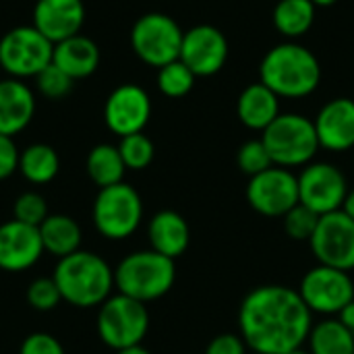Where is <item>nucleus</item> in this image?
I'll return each instance as SVG.
<instances>
[{"label":"nucleus","instance_id":"1","mask_svg":"<svg viewBox=\"0 0 354 354\" xmlns=\"http://www.w3.org/2000/svg\"><path fill=\"white\" fill-rule=\"evenodd\" d=\"M313 313L299 290L282 284L253 288L239 307V334L251 353L290 354L305 346Z\"/></svg>","mask_w":354,"mask_h":354},{"label":"nucleus","instance_id":"2","mask_svg":"<svg viewBox=\"0 0 354 354\" xmlns=\"http://www.w3.org/2000/svg\"><path fill=\"white\" fill-rule=\"evenodd\" d=\"M52 278L62 295V301L77 309L100 307L112 297L114 288V270L110 263L104 257L83 249L58 259Z\"/></svg>","mask_w":354,"mask_h":354},{"label":"nucleus","instance_id":"3","mask_svg":"<svg viewBox=\"0 0 354 354\" xmlns=\"http://www.w3.org/2000/svg\"><path fill=\"white\" fill-rule=\"evenodd\" d=\"M261 83L278 97L311 95L322 81V64L317 56L301 44L286 41L272 48L259 66Z\"/></svg>","mask_w":354,"mask_h":354},{"label":"nucleus","instance_id":"4","mask_svg":"<svg viewBox=\"0 0 354 354\" xmlns=\"http://www.w3.org/2000/svg\"><path fill=\"white\" fill-rule=\"evenodd\" d=\"M174 280V259L160 255L153 249L129 253L114 270V288L145 305L166 297L172 290Z\"/></svg>","mask_w":354,"mask_h":354},{"label":"nucleus","instance_id":"5","mask_svg":"<svg viewBox=\"0 0 354 354\" xmlns=\"http://www.w3.org/2000/svg\"><path fill=\"white\" fill-rule=\"evenodd\" d=\"M261 141L274 166L288 170L311 164L319 151V139L313 120L295 112L280 114L261 133Z\"/></svg>","mask_w":354,"mask_h":354},{"label":"nucleus","instance_id":"6","mask_svg":"<svg viewBox=\"0 0 354 354\" xmlns=\"http://www.w3.org/2000/svg\"><path fill=\"white\" fill-rule=\"evenodd\" d=\"M91 220L95 230L108 241H124L137 232L143 222V201L129 183L100 189L93 201Z\"/></svg>","mask_w":354,"mask_h":354},{"label":"nucleus","instance_id":"7","mask_svg":"<svg viewBox=\"0 0 354 354\" xmlns=\"http://www.w3.org/2000/svg\"><path fill=\"white\" fill-rule=\"evenodd\" d=\"M149 332L147 305L127 295H112L100 305L97 311V334L112 351L137 346Z\"/></svg>","mask_w":354,"mask_h":354},{"label":"nucleus","instance_id":"8","mask_svg":"<svg viewBox=\"0 0 354 354\" xmlns=\"http://www.w3.org/2000/svg\"><path fill=\"white\" fill-rule=\"evenodd\" d=\"M185 31L164 12H147L139 17L131 29V48L139 60L153 68L178 60Z\"/></svg>","mask_w":354,"mask_h":354},{"label":"nucleus","instance_id":"9","mask_svg":"<svg viewBox=\"0 0 354 354\" xmlns=\"http://www.w3.org/2000/svg\"><path fill=\"white\" fill-rule=\"evenodd\" d=\"M54 44L33 25H19L0 37V68L12 79L37 77L52 62Z\"/></svg>","mask_w":354,"mask_h":354},{"label":"nucleus","instance_id":"10","mask_svg":"<svg viewBox=\"0 0 354 354\" xmlns=\"http://www.w3.org/2000/svg\"><path fill=\"white\" fill-rule=\"evenodd\" d=\"M299 295L313 315L336 317L354 301V280L351 272L317 263L303 276Z\"/></svg>","mask_w":354,"mask_h":354},{"label":"nucleus","instance_id":"11","mask_svg":"<svg viewBox=\"0 0 354 354\" xmlns=\"http://www.w3.org/2000/svg\"><path fill=\"white\" fill-rule=\"evenodd\" d=\"M299 178V203L326 216L342 209L348 195V180L344 172L330 162H311L303 166Z\"/></svg>","mask_w":354,"mask_h":354},{"label":"nucleus","instance_id":"12","mask_svg":"<svg viewBox=\"0 0 354 354\" xmlns=\"http://www.w3.org/2000/svg\"><path fill=\"white\" fill-rule=\"evenodd\" d=\"M247 203L266 218H284L299 205V178L288 168L272 166L249 178Z\"/></svg>","mask_w":354,"mask_h":354},{"label":"nucleus","instance_id":"13","mask_svg":"<svg viewBox=\"0 0 354 354\" xmlns=\"http://www.w3.org/2000/svg\"><path fill=\"white\" fill-rule=\"evenodd\" d=\"M311 253L319 266L342 272L354 270V220L342 209L319 218L315 234L309 241Z\"/></svg>","mask_w":354,"mask_h":354},{"label":"nucleus","instance_id":"14","mask_svg":"<svg viewBox=\"0 0 354 354\" xmlns=\"http://www.w3.org/2000/svg\"><path fill=\"white\" fill-rule=\"evenodd\" d=\"M149 118H151L149 93L135 83L118 85L104 104V122L118 137L143 133Z\"/></svg>","mask_w":354,"mask_h":354},{"label":"nucleus","instance_id":"15","mask_svg":"<svg viewBox=\"0 0 354 354\" xmlns=\"http://www.w3.org/2000/svg\"><path fill=\"white\" fill-rule=\"evenodd\" d=\"M228 58L226 35L214 25H195L183 35L180 56L195 77H212L220 73Z\"/></svg>","mask_w":354,"mask_h":354},{"label":"nucleus","instance_id":"16","mask_svg":"<svg viewBox=\"0 0 354 354\" xmlns=\"http://www.w3.org/2000/svg\"><path fill=\"white\" fill-rule=\"evenodd\" d=\"M44 253L39 228L17 220L0 224V270L25 272L33 268Z\"/></svg>","mask_w":354,"mask_h":354},{"label":"nucleus","instance_id":"17","mask_svg":"<svg viewBox=\"0 0 354 354\" xmlns=\"http://www.w3.org/2000/svg\"><path fill=\"white\" fill-rule=\"evenodd\" d=\"M83 23H85L83 0H37L33 6L31 25L52 44H58L66 37L81 33Z\"/></svg>","mask_w":354,"mask_h":354},{"label":"nucleus","instance_id":"18","mask_svg":"<svg viewBox=\"0 0 354 354\" xmlns=\"http://www.w3.org/2000/svg\"><path fill=\"white\" fill-rule=\"evenodd\" d=\"M319 147L328 151L354 149V100L336 97L330 100L313 120Z\"/></svg>","mask_w":354,"mask_h":354},{"label":"nucleus","instance_id":"19","mask_svg":"<svg viewBox=\"0 0 354 354\" xmlns=\"http://www.w3.org/2000/svg\"><path fill=\"white\" fill-rule=\"evenodd\" d=\"M35 114V95L21 79H0V135L15 137L29 127Z\"/></svg>","mask_w":354,"mask_h":354},{"label":"nucleus","instance_id":"20","mask_svg":"<svg viewBox=\"0 0 354 354\" xmlns=\"http://www.w3.org/2000/svg\"><path fill=\"white\" fill-rule=\"evenodd\" d=\"M149 249L170 259H178L191 245V228L189 222L172 209H162L151 216L147 224Z\"/></svg>","mask_w":354,"mask_h":354},{"label":"nucleus","instance_id":"21","mask_svg":"<svg viewBox=\"0 0 354 354\" xmlns=\"http://www.w3.org/2000/svg\"><path fill=\"white\" fill-rule=\"evenodd\" d=\"M52 62L60 71H64L73 81L85 79L91 77L100 66V48L91 37L77 33L54 44Z\"/></svg>","mask_w":354,"mask_h":354},{"label":"nucleus","instance_id":"22","mask_svg":"<svg viewBox=\"0 0 354 354\" xmlns=\"http://www.w3.org/2000/svg\"><path fill=\"white\" fill-rule=\"evenodd\" d=\"M239 120L251 131H266L280 116V97L261 81L243 89L236 102Z\"/></svg>","mask_w":354,"mask_h":354},{"label":"nucleus","instance_id":"23","mask_svg":"<svg viewBox=\"0 0 354 354\" xmlns=\"http://www.w3.org/2000/svg\"><path fill=\"white\" fill-rule=\"evenodd\" d=\"M39 236H41L44 251H48L58 259L79 251L83 241V232L77 220L64 214H50L39 226Z\"/></svg>","mask_w":354,"mask_h":354},{"label":"nucleus","instance_id":"24","mask_svg":"<svg viewBox=\"0 0 354 354\" xmlns=\"http://www.w3.org/2000/svg\"><path fill=\"white\" fill-rule=\"evenodd\" d=\"M307 351L311 354H354V334L338 317H326L313 324Z\"/></svg>","mask_w":354,"mask_h":354},{"label":"nucleus","instance_id":"25","mask_svg":"<svg viewBox=\"0 0 354 354\" xmlns=\"http://www.w3.org/2000/svg\"><path fill=\"white\" fill-rule=\"evenodd\" d=\"M60 170V158L48 143L27 145L19 156V172L31 185H48Z\"/></svg>","mask_w":354,"mask_h":354},{"label":"nucleus","instance_id":"26","mask_svg":"<svg viewBox=\"0 0 354 354\" xmlns=\"http://www.w3.org/2000/svg\"><path fill=\"white\" fill-rule=\"evenodd\" d=\"M85 166H87V174H89L91 183L97 185L100 189L122 183L124 172H127V166L118 151V145H110V143L95 145L89 151Z\"/></svg>","mask_w":354,"mask_h":354},{"label":"nucleus","instance_id":"27","mask_svg":"<svg viewBox=\"0 0 354 354\" xmlns=\"http://www.w3.org/2000/svg\"><path fill=\"white\" fill-rule=\"evenodd\" d=\"M272 17L284 37H301L315 21V4L311 0H280Z\"/></svg>","mask_w":354,"mask_h":354},{"label":"nucleus","instance_id":"28","mask_svg":"<svg viewBox=\"0 0 354 354\" xmlns=\"http://www.w3.org/2000/svg\"><path fill=\"white\" fill-rule=\"evenodd\" d=\"M195 79L197 77L183 60H174V62H168L162 68H158V89L166 97L187 95L193 89Z\"/></svg>","mask_w":354,"mask_h":354},{"label":"nucleus","instance_id":"29","mask_svg":"<svg viewBox=\"0 0 354 354\" xmlns=\"http://www.w3.org/2000/svg\"><path fill=\"white\" fill-rule=\"evenodd\" d=\"M118 151L122 156L127 170H143L153 162V156H156V147L145 133L120 137Z\"/></svg>","mask_w":354,"mask_h":354},{"label":"nucleus","instance_id":"30","mask_svg":"<svg viewBox=\"0 0 354 354\" xmlns=\"http://www.w3.org/2000/svg\"><path fill=\"white\" fill-rule=\"evenodd\" d=\"M319 218L313 209L305 207L303 203L295 205L284 218H282V226L284 232L288 234V239L297 241V243H309L311 236L315 234V228L319 224Z\"/></svg>","mask_w":354,"mask_h":354},{"label":"nucleus","instance_id":"31","mask_svg":"<svg viewBox=\"0 0 354 354\" xmlns=\"http://www.w3.org/2000/svg\"><path fill=\"white\" fill-rule=\"evenodd\" d=\"M236 166L241 168V172H245L249 178L255 176V174H261L263 170L272 168L274 162L263 145L261 139H251V141H245L239 151H236Z\"/></svg>","mask_w":354,"mask_h":354},{"label":"nucleus","instance_id":"32","mask_svg":"<svg viewBox=\"0 0 354 354\" xmlns=\"http://www.w3.org/2000/svg\"><path fill=\"white\" fill-rule=\"evenodd\" d=\"M12 216H15L12 220H17V222L39 228L41 222L50 216L48 214V201L35 191H27V193L17 197V201L12 205Z\"/></svg>","mask_w":354,"mask_h":354},{"label":"nucleus","instance_id":"33","mask_svg":"<svg viewBox=\"0 0 354 354\" xmlns=\"http://www.w3.org/2000/svg\"><path fill=\"white\" fill-rule=\"evenodd\" d=\"M73 79L60 71L54 62H50L41 73H37L35 77V85H37V91L48 97V100H62L64 95H68V91L73 89Z\"/></svg>","mask_w":354,"mask_h":354},{"label":"nucleus","instance_id":"34","mask_svg":"<svg viewBox=\"0 0 354 354\" xmlns=\"http://www.w3.org/2000/svg\"><path fill=\"white\" fill-rule=\"evenodd\" d=\"M25 299H27V305L35 311H52L60 305L62 295L54 278H37L27 286Z\"/></svg>","mask_w":354,"mask_h":354},{"label":"nucleus","instance_id":"35","mask_svg":"<svg viewBox=\"0 0 354 354\" xmlns=\"http://www.w3.org/2000/svg\"><path fill=\"white\" fill-rule=\"evenodd\" d=\"M19 354H66L58 338L48 332H33L23 342Z\"/></svg>","mask_w":354,"mask_h":354},{"label":"nucleus","instance_id":"36","mask_svg":"<svg viewBox=\"0 0 354 354\" xmlns=\"http://www.w3.org/2000/svg\"><path fill=\"white\" fill-rule=\"evenodd\" d=\"M205 354H249V346L241 334L224 332L212 338V342L205 348Z\"/></svg>","mask_w":354,"mask_h":354},{"label":"nucleus","instance_id":"37","mask_svg":"<svg viewBox=\"0 0 354 354\" xmlns=\"http://www.w3.org/2000/svg\"><path fill=\"white\" fill-rule=\"evenodd\" d=\"M19 156L21 151L17 149L12 137L0 135V180L10 178L19 170Z\"/></svg>","mask_w":354,"mask_h":354},{"label":"nucleus","instance_id":"38","mask_svg":"<svg viewBox=\"0 0 354 354\" xmlns=\"http://www.w3.org/2000/svg\"><path fill=\"white\" fill-rule=\"evenodd\" d=\"M336 317H338V319H340V322H342V324H344V326H346V328H348V330L354 334V301L351 303V305H346V307H344Z\"/></svg>","mask_w":354,"mask_h":354},{"label":"nucleus","instance_id":"39","mask_svg":"<svg viewBox=\"0 0 354 354\" xmlns=\"http://www.w3.org/2000/svg\"><path fill=\"white\" fill-rule=\"evenodd\" d=\"M342 212H344L348 218H353L354 220V189H348V195H346V199H344Z\"/></svg>","mask_w":354,"mask_h":354},{"label":"nucleus","instance_id":"40","mask_svg":"<svg viewBox=\"0 0 354 354\" xmlns=\"http://www.w3.org/2000/svg\"><path fill=\"white\" fill-rule=\"evenodd\" d=\"M116 354H151L143 344H137V346H129V348H122V351H116Z\"/></svg>","mask_w":354,"mask_h":354},{"label":"nucleus","instance_id":"41","mask_svg":"<svg viewBox=\"0 0 354 354\" xmlns=\"http://www.w3.org/2000/svg\"><path fill=\"white\" fill-rule=\"evenodd\" d=\"M313 4H315V8L317 6H332V4H336L338 0H311Z\"/></svg>","mask_w":354,"mask_h":354},{"label":"nucleus","instance_id":"42","mask_svg":"<svg viewBox=\"0 0 354 354\" xmlns=\"http://www.w3.org/2000/svg\"><path fill=\"white\" fill-rule=\"evenodd\" d=\"M290 354H311L309 351H305V348H299V351H295V353H290Z\"/></svg>","mask_w":354,"mask_h":354},{"label":"nucleus","instance_id":"43","mask_svg":"<svg viewBox=\"0 0 354 354\" xmlns=\"http://www.w3.org/2000/svg\"><path fill=\"white\" fill-rule=\"evenodd\" d=\"M249 354H261V353H249Z\"/></svg>","mask_w":354,"mask_h":354}]
</instances>
